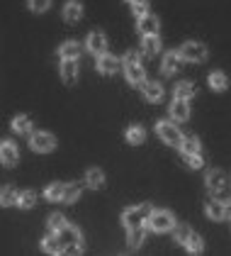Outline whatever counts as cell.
Listing matches in <instances>:
<instances>
[{
    "label": "cell",
    "instance_id": "obj_18",
    "mask_svg": "<svg viewBox=\"0 0 231 256\" xmlns=\"http://www.w3.org/2000/svg\"><path fill=\"white\" fill-rule=\"evenodd\" d=\"M139 30L141 34H158V18L146 12L144 18H139Z\"/></svg>",
    "mask_w": 231,
    "mask_h": 256
},
{
    "label": "cell",
    "instance_id": "obj_8",
    "mask_svg": "<svg viewBox=\"0 0 231 256\" xmlns=\"http://www.w3.org/2000/svg\"><path fill=\"white\" fill-rule=\"evenodd\" d=\"M41 246H44L46 254H63V242H61L58 232H54V230L41 239Z\"/></svg>",
    "mask_w": 231,
    "mask_h": 256
},
{
    "label": "cell",
    "instance_id": "obj_1",
    "mask_svg": "<svg viewBox=\"0 0 231 256\" xmlns=\"http://www.w3.org/2000/svg\"><path fill=\"white\" fill-rule=\"evenodd\" d=\"M124 74H127V80H129L132 86L141 88V83L146 80V71H144V66H141V61H139V54L129 52V54L124 56Z\"/></svg>",
    "mask_w": 231,
    "mask_h": 256
},
{
    "label": "cell",
    "instance_id": "obj_6",
    "mask_svg": "<svg viewBox=\"0 0 231 256\" xmlns=\"http://www.w3.org/2000/svg\"><path fill=\"white\" fill-rule=\"evenodd\" d=\"M146 224H149V230H154V232H168V230L175 227V220L168 210H156V212H151Z\"/></svg>",
    "mask_w": 231,
    "mask_h": 256
},
{
    "label": "cell",
    "instance_id": "obj_33",
    "mask_svg": "<svg viewBox=\"0 0 231 256\" xmlns=\"http://www.w3.org/2000/svg\"><path fill=\"white\" fill-rule=\"evenodd\" d=\"M34 200H37L34 190H24V193H19L17 196V205L22 208V210H29V208L34 205Z\"/></svg>",
    "mask_w": 231,
    "mask_h": 256
},
{
    "label": "cell",
    "instance_id": "obj_34",
    "mask_svg": "<svg viewBox=\"0 0 231 256\" xmlns=\"http://www.w3.org/2000/svg\"><path fill=\"white\" fill-rule=\"evenodd\" d=\"M27 5H29L32 12H46L49 5H51V0H27Z\"/></svg>",
    "mask_w": 231,
    "mask_h": 256
},
{
    "label": "cell",
    "instance_id": "obj_17",
    "mask_svg": "<svg viewBox=\"0 0 231 256\" xmlns=\"http://www.w3.org/2000/svg\"><path fill=\"white\" fill-rule=\"evenodd\" d=\"M229 186V180H227V176H224V171H210L207 174V188H212V190H224Z\"/></svg>",
    "mask_w": 231,
    "mask_h": 256
},
{
    "label": "cell",
    "instance_id": "obj_19",
    "mask_svg": "<svg viewBox=\"0 0 231 256\" xmlns=\"http://www.w3.org/2000/svg\"><path fill=\"white\" fill-rule=\"evenodd\" d=\"M175 98H183V100H190L197 93V86L195 83H190V80H180L178 86H175Z\"/></svg>",
    "mask_w": 231,
    "mask_h": 256
},
{
    "label": "cell",
    "instance_id": "obj_40",
    "mask_svg": "<svg viewBox=\"0 0 231 256\" xmlns=\"http://www.w3.org/2000/svg\"><path fill=\"white\" fill-rule=\"evenodd\" d=\"M129 2H134V0H129Z\"/></svg>",
    "mask_w": 231,
    "mask_h": 256
},
{
    "label": "cell",
    "instance_id": "obj_21",
    "mask_svg": "<svg viewBox=\"0 0 231 256\" xmlns=\"http://www.w3.org/2000/svg\"><path fill=\"white\" fill-rule=\"evenodd\" d=\"M180 152H183V156H188V154H202L200 139L197 137H183V142H180Z\"/></svg>",
    "mask_w": 231,
    "mask_h": 256
},
{
    "label": "cell",
    "instance_id": "obj_11",
    "mask_svg": "<svg viewBox=\"0 0 231 256\" xmlns=\"http://www.w3.org/2000/svg\"><path fill=\"white\" fill-rule=\"evenodd\" d=\"M141 90H144V98L151 100V102H158L163 98V86L156 83V80H144L141 83Z\"/></svg>",
    "mask_w": 231,
    "mask_h": 256
},
{
    "label": "cell",
    "instance_id": "obj_30",
    "mask_svg": "<svg viewBox=\"0 0 231 256\" xmlns=\"http://www.w3.org/2000/svg\"><path fill=\"white\" fill-rule=\"evenodd\" d=\"M146 139V132H144V127H139V124H132L129 130H127V142L129 144H141Z\"/></svg>",
    "mask_w": 231,
    "mask_h": 256
},
{
    "label": "cell",
    "instance_id": "obj_39",
    "mask_svg": "<svg viewBox=\"0 0 231 256\" xmlns=\"http://www.w3.org/2000/svg\"><path fill=\"white\" fill-rule=\"evenodd\" d=\"M224 217H229L231 220V202H227V208H224Z\"/></svg>",
    "mask_w": 231,
    "mask_h": 256
},
{
    "label": "cell",
    "instance_id": "obj_4",
    "mask_svg": "<svg viewBox=\"0 0 231 256\" xmlns=\"http://www.w3.org/2000/svg\"><path fill=\"white\" fill-rule=\"evenodd\" d=\"M156 130H158V137L163 139L166 144H171V146H180L183 134H180V127H175V120H163V122H158V124H156Z\"/></svg>",
    "mask_w": 231,
    "mask_h": 256
},
{
    "label": "cell",
    "instance_id": "obj_29",
    "mask_svg": "<svg viewBox=\"0 0 231 256\" xmlns=\"http://www.w3.org/2000/svg\"><path fill=\"white\" fill-rule=\"evenodd\" d=\"M63 190H66V183H51L46 188V200H51V202L63 200Z\"/></svg>",
    "mask_w": 231,
    "mask_h": 256
},
{
    "label": "cell",
    "instance_id": "obj_16",
    "mask_svg": "<svg viewBox=\"0 0 231 256\" xmlns=\"http://www.w3.org/2000/svg\"><path fill=\"white\" fill-rule=\"evenodd\" d=\"M183 68V56L178 54V52H171V54H166L163 56V74H175V71H180Z\"/></svg>",
    "mask_w": 231,
    "mask_h": 256
},
{
    "label": "cell",
    "instance_id": "obj_7",
    "mask_svg": "<svg viewBox=\"0 0 231 256\" xmlns=\"http://www.w3.org/2000/svg\"><path fill=\"white\" fill-rule=\"evenodd\" d=\"M61 80L73 86L78 80V59H61Z\"/></svg>",
    "mask_w": 231,
    "mask_h": 256
},
{
    "label": "cell",
    "instance_id": "obj_31",
    "mask_svg": "<svg viewBox=\"0 0 231 256\" xmlns=\"http://www.w3.org/2000/svg\"><path fill=\"white\" fill-rule=\"evenodd\" d=\"M185 246H188V252H190V254H200V252L205 249V244H202V236H200V234H195V232H193V234L188 236Z\"/></svg>",
    "mask_w": 231,
    "mask_h": 256
},
{
    "label": "cell",
    "instance_id": "obj_20",
    "mask_svg": "<svg viewBox=\"0 0 231 256\" xmlns=\"http://www.w3.org/2000/svg\"><path fill=\"white\" fill-rule=\"evenodd\" d=\"M141 49L149 54V56H154L161 52V40H158V34H144V40H141Z\"/></svg>",
    "mask_w": 231,
    "mask_h": 256
},
{
    "label": "cell",
    "instance_id": "obj_24",
    "mask_svg": "<svg viewBox=\"0 0 231 256\" xmlns=\"http://www.w3.org/2000/svg\"><path fill=\"white\" fill-rule=\"evenodd\" d=\"M85 183H88V186H90V188H102V186H105V174H102V171H100V168H90V171H88V174H85Z\"/></svg>",
    "mask_w": 231,
    "mask_h": 256
},
{
    "label": "cell",
    "instance_id": "obj_12",
    "mask_svg": "<svg viewBox=\"0 0 231 256\" xmlns=\"http://www.w3.org/2000/svg\"><path fill=\"white\" fill-rule=\"evenodd\" d=\"M117 68H119V61H117L115 56H110L107 52L97 56V71H100V74H105V76H110V74H115Z\"/></svg>",
    "mask_w": 231,
    "mask_h": 256
},
{
    "label": "cell",
    "instance_id": "obj_3",
    "mask_svg": "<svg viewBox=\"0 0 231 256\" xmlns=\"http://www.w3.org/2000/svg\"><path fill=\"white\" fill-rule=\"evenodd\" d=\"M178 54L183 56V61L202 64V61L207 59V46H205L202 42H185V44L178 49Z\"/></svg>",
    "mask_w": 231,
    "mask_h": 256
},
{
    "label": "cell",
    "instance_id": "obj_37",
    "mask_svg": "<svg viewBox=\"0 0 231 256\" xmlns=\"http://www.w3.org/2000/svg\"><path fill=\"white\" fill-rule=\"evenodd\" d=\"M185 161H188V166H190V168H202V166H205V158H202V154H188V156H185Z\"/></svg>",
    "mask_w": 231,
    "mask_h": 256
},
{
    "label": "cell",
    "instance_id": "obj_35",
    "mask_svg": "<svg viewBox=\"0 0 231 256\" xmlns=\"http://www.w3.org/2000/svg\"><path fill=\"white\" fill-rule=\"evenodd\" d=\"M190 234H193V230H190V227H185V224L175 227V242H178V244H185Z\"/></svg>",
    "mask_w": 231,
    "mask_h": 256
},
{
    "label": "cell",
    "instance_id": "obj_38",
    "mask_svg": "<svg viewBox=\"0 0 231 256\" xmlns=\"http://www.w3.org/2000/svg\"><path fill=\"white\" fill-rule=\"evenodd\" d=\"M149 12V2L146 0H134V15L136 18H144Z\"/></svg>",
    "mask_w": 231,
    "mask_h": 256
},
{
    "label": "cell",
    "instance_id": "obj_25",
    "mask_svg": "<svg viewBox=\"0 0 231 256\" xmlns=\"http://www.w3.org/2000/svg\"><path fill=\"white\" fill-rule=\"evenodd\" d=\"M78 54H80L78 42H66V44H61V49H58V56H61V59H78Z\"/></svg>",
    "mask_w": 231,
    "mask_h": 256
},
{
    "label": "cell",
    "instance_id": "obj_26",
    "mask_svg": "<svg viewBox=\"0 0 231 256\" xmlns=\"http://www.w3.org/2000/svg\"><path fill=\"white\" fill-rule=\"evenodd\" d=\"M12 130L17 134H29L32 132V120L27 118V115H17V118L12 120Z\"/></svg>",
    "mask_w": 231,
    "mask_h": 256
},
{
    "label": "cell",
    "instance_id": "obj_36",
    "mask_svg": "<svg viewBox=\"0 0 231 256\" xmlns=\"http://www.w3.org/2000/svg\"><path fill=\"white\" fill-rule=\"evenodd\" d=\"M49 227L54 230V232H58V230H63L66 227V217L58 215V212H54V215L49 217Z\"/></svg>",
    "mask_w": 231,
    "mask_h": 256
},
{
    "label": "cell",
    "instance_id": "obj_5",
    "mask_svg": "<svg viewBox=\"0 0 231 256\" xmlns=\"http://www.w3.org/2000/svg\"><path fill=\"white\" fill-rule=\"evenodd\" d=\"M29 146L37 154H49L56 146V139L51 137L49 132H29Z\"/></svg>",
    "mask_w": 231,
    "mask_h": 256
},
{
    "label": "cell",
    "instance_id": "obj_14",
    "mask_svg": "<svg viewBox=\"0 0 231 256\" xmlns=\"http://www.w3.org/2000/svg\"><path fill=\"white\" fill-rule=\"evenodd\" d=\"M80 18H83V5H80L78 0H68V2L63 5V20L73 24V22H78Z\"/></svg>",
    "mask_w": 231,
    "mask_h": 256
},
{
    "label": "cell",
    "instance_id": "obj_23",
    "mask_svg": "<svg viewBox=\"0 0 231 256\" xmlns=\"http://www.w3.org/2000/svg\"><path fill=\"white\" fill-rule=\"evenodd\" d=\"M17 190L12 188V186H5L2 190H0V205L2 208H10V205H17Z\"/></svg>",
    "mask_w": 231,
    "mask_h": 256
},
{
    "label": "cell",
    "instance_id": "obj_2",
    "mask_svg": "<svg viewBox=\"0 0 231 256\" xmlns=\"http://www.w3.org/2000/svg\"><path fill=\"white\" fill-rule=\"evenodd\" d=\"M151 212H154V208H151V205H139V208H129V210H124V215H122V222L127 224V230H132V227H144V224L149 222Z\"/></svg>",
    "mask_w": 231,
    "mask_h": 256
},
{
    "label": "cell",
    "instance_id": "obj_27",
    "mask_svg": "<svg viewBox=\"0 0 231 256\" xmlns=\"http://www.w3.org/2000/svg\"><path fill=\"white\" fill-rule=\"evenodd\" d=\"M210 86H212V90H227V86H229V78H227V74H222V71H214L210 74Z\"/></svg>",
    "mask_w": 231,
    "mask_h": 256
},
{
    "label": "cell",
    "instance_id": "obj_22",
    "mask_svg": "<svg viewBox=\"0 0 231 256\" xmlns=\"http://www.w3.org/2000/svg\"><path fill=\"white\" fill-rule=\"evenodd\" d=\"M144 239H146V230H144V227H132L129 234H127V244H129L132 249H136V246L144 244Z\"/></svg>",
    "mask_w": 231,
    "mask_h": 256
},
{
    "label": "cell",
    "instance_id": "obj_32",
    "mask_svg": "<svg viewBox=\"0 0 231 256\" xmlns=\"http://www.w3.org/2000/svg\"><path fill=\"white\" fill-rule=\"evenodd\" d=\"M80 198V186L78 183H66V190H63V202H76Z\"/></svg>",
    "mask_w": 231,
    "mask_h": 256
},
{
    "label": "cell",
    "instance_id": "obj_10",
    "mask_svg": "<svg viewBox=\"0 0 231 256\" xmlns=\"http://www.w3.org/2000/svg\"><path fill=\"white\" fill-rule=\"evenodd\" d=\"M17 146L12 144V142H2L0 144V161L5 164V166H15L17 164Z\"/></svg>",
    "mask_w": 231,
    "mask_h": 256
},
{
    "label": "cell",
    "instance_id": "obj_9",
    "mask_svg": "<svg viewBox=\"0 0 231 256\" xmlns=\"http://www.w3.org/2000/svg\"><path fill=\"white\" fill-rule=\"evenodd\" d=\"M171 118H173L175 122H185V120L190 118V105H188V100L173 98V105H171Z\"/></svg>",
    "mask_w": 231,
    "mask_h": 256
},
{
    "label": "cell",
    "instance_id": "obj_15",
    "mask_svg": "<svg viewBox=\"0 0 231 256\" xmlns=\"http://www.w3.org/2000/svg\"><path fill=\"white\" fill-rule=\"evenodd\" d=\"M58 236H61L63 246H71V244H83V236H80V232H78V227H71V224H66L63 230H58Z\"/></svg>",
    "mask_w": 231,
    "mask_h": 256
},
{
    "label": "cell",
    "instance_id": "obj_13",
    "mask_svg": "<svg viewBox=\"0 0 231 256\" xmlns=\"http://www.w3.org/2000/svg\"><path fill=\"white\" fill-rule=\"evenodd\" d=\"M88 49H90L95 56L105 54V52H107V37H105L102 32H93V34L88 37Z\"/></svg>",
    "mask_w": 231,
    "mask_h": 256
},
{
    "label": "cell",
    "instance_id": "obj_28",
    "mask_svg": "<svg viewBox=\"0 0 231 256\" xmlns=\"http://www.w3.org/2000/svg\"><path fill=\"white\" fill-rule=\"evenodd\" d=\"M224 208H227V202L212 200V202L207 205V217H210V220H224Z\"/></svg>",
    "mask_w": 231,
    "mask_h": 256
}]
</instances>
